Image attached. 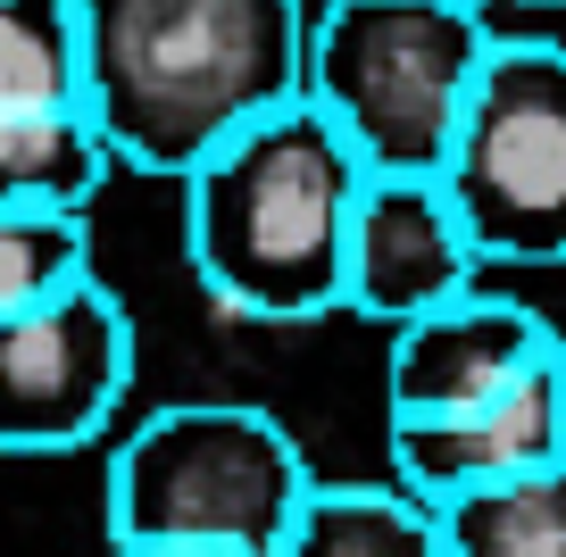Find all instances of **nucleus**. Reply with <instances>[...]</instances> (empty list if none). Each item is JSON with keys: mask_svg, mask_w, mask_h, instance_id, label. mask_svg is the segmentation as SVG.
I'll use <instances>...</instances> for the list:
<instances>
[{"mask_svg": "<svg viewBox=\"0 0 566 557\" xmlns=\"http://www.w3.org/2000/svg\"><path fill=\"white\" fill-rule=\"evenodd\" d=\"M108 557H250V549H209V540H150V549H108Z\"/></svg>", "mask_w": 566, "mask_h": 557, "instance_id": "nucleus-15", "label": "nucleus"}, {"mask_svg": "<svg viewBox=\"0 0 566 557\" xmlns=\"http://www.w3.org/2000/svg\"><path fill=\"white\" fill-rule=\"evenodd\" d=\"M84 108V25L75 0H0V117Z\"/></svg>", "mask_w": 566, "mask_h": 557, "instance_id": "nucleus-12", "label": "nucleus"}, {"mask_svg": "<svg viewBox=\"0 0 566 557\" xmlns=\"http://www.w3.org/2000/svg\"><path fill=\"white\" fill-rule=\"evenodd\" d=\"M450 557H566V466L442 507Z\"/></svg>", "mask_w": 566, "mask_h": 557, "instance_id": "nucleus-13", "label": "nucleus"}, {"mask_svg": "<svg viewBox=\"0 0 566 557\" xmlns=\"http://www.w3.org/2000/svg\"><path fill=\"white\" fill-rule=\"evenodd\" d=\"M566 466V383L558 358L542 375H525L516 391L483 408H459V417H417L391 424V483L424 507H459L475 491H509L525 474Z\"/></svg>", "mask_w": 566, "mask_h": 557, "instance_id": "nucleus-8", "label": "nucleus"}, {"mask_svg": "<svg viewBox=\"0 0 566 557\" xmlns=\"http://www.w3.org/2000/svg\"><path fill=\"white\" fill-rule=\"evenodd\" d=\"M308 500L317 474L283 417L250 400H176L150 408L108 458V549L209 540V549L283 557Z\"/></svg>", "mask_w": 566, "mask_h": 557, "instance_id": "nucleus-4", "label": "nucleus"}, {"mask_svg": "<svg viewBox=\"0 0 566 557\" xmlns=\"http://www.w3.org/2000/svg\"><path fill=\"white\" fill-rule=\"evenodd\" d=\"M483 250L475 233L459 225L442 183L424 175H375L367 183V209H358V233H350V308L375 316V325H417L433 308H459L475 299Z\"/></svg>", "mask_w": 566, "mask_h": 557, "instance_id": "nucleus-9", "label": "nucleus"}, {"mask_svg": "<svg viewBox=\"0 0 566 557\" xmlns=\"http://www.w3.org/2000/svg\"><path fill=\"white\" fill-rule=\"evenodd\" d=\"M442 192L483 259L566 266V42L500 34Z\"/></svg>", "mask_w": 566, "mask_h": 557, "instance_id": "nucleus-5", "label": "nucleus"}, {"mask_svg": "<svg viewBox=\"0 0 566 557\" xmlns=\"http://www.w3.org/2000/svg\"><path fill=\"white\" fill-rule=\"evenodd\" d=\"M367 158L317 101L275 108L184 183V259L200 292L259 325L350 308V233L367 209Z\"/></svg>", "mask_w": 566, "mask_h": 557, "instance_id": "nucleus-2", "label": "nucleus"}, {"mask_svg": "<svg viewBox=\"0 0 566 557\" xmlns=\"http://www.w3.org/2000/svg\"><path fill=\"white\" fill-rule=\"evenodd\" d=\"M134 383V316L108 283L0 325V450L59 458L108 433Z\"/></svg>", "mask_w": 566, "mask_h": 557, "instance_id": "nucleus-6", "label": "nucleus"}, {"mask_svg": "<svg viewBox=\"0 0 566 557\" xmlns=\"http://www.w3.org/2000/svg\"><path fill=\"white\" fill-rule=\"evenodd\" d=\"M500 34L459 0H334L308 9V101L367 175L442 183Z\"/></svg>", "mask_w": 566, "mask_h": 557, "instance_id": "nucleus-3", "label": "nucleus"}, {"mask_svg": "<svg viewBox=\"0 0 566 557\" xmlns=\"http://www.w3.org/2000/svg\"><path fill=\"white\" fill-rule=\"evenodd\" d=\"M84 283H101L84 217H0V325L51 308Z\"/></svg>", "mask_w": 566, "mask_h": 557, "instance_id": "nucleus-14", "label": "nucleus"}, {"mask_svg": "<svg viewBox=\"0 0 566 557\" xmlns=\"http://www.w3.org/2000/svg\"><path fill=\"white\" fill-rule=\"evenodd\" d=\"M283 557H450L442 507L408 500L400 483H317Z\"/></svg>", "mask_w": 566, "mask_h": 557, "instance_id": "nucleus-11", "label": "nucleus"}, {"mask_svg": "<svg viewBox=\"0 0 566 557\" xmlns=\"http://www.w3.org/2000/svg\"><path fill=\"white\" fill-rule=\"evenodd\" d=\"M84 117L134 175L192 183L217 150L308 101V9L292 0H75Z\"/></svg>", "mask_w": 566, "mask_h": 557, "instance_id": "nucleus-1", "label": "nucleus"}, {"mask_svg": "<svg viewBox=\"0 0 566 557\" xmlns=\"http://www.w3.org/2000/svg\"><path fill=\"white\" fill-rule=\"evenodd\" d=\"M549 358H558V325L542 308H525L509 292H475L459 308H433V316L391 333L384 408H391V424L459 417V408H483L500 391H516Z\"/></svg>", "mask_w": 566, "mask_h": 557, "instance_id": "nucleus-7", "label": "nucleus"}, {"mask_svg": "<svg viewBox=\"0 0 566 557\" xmlns=\"http://www.w3.org/2000/svg\"><path fill=\"white\" fill-rule=\"evenodd\" d=\"M108 141L84 108L0 117V217H84L108 183Z\"/></svg>", "mask_w": 566, "mask_h": 557, "instance_id": "nucleus-10", "label": "nucleus"}, {"mask_svg": "<svg viewBox=\"0 0 566 557\" xmlns=\"http://www.w3.org/2000/svg\"><path fill=\"white\" fill-rule=\"evenodd\" d=\"M558 383H566V333H558Z\"/></svg>", "mask_w": 566, "mask_h": 557, "instance_id": "nucleus-16", "label": "nucleus"}]
</instances>
